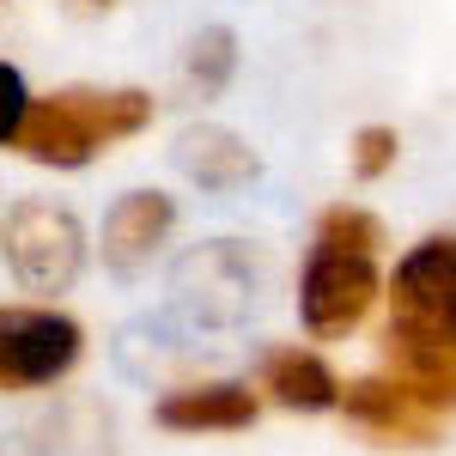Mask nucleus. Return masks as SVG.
I'll return each mask as SVG.
<instances>
[{
	"instance_id": "nucleus-10",
	"label": "nucleus",
	"mask_w": 456,
	"mask_h": 456,
	"mask_svg": "<svg viewBox=\"0 0 456 456\" xmlns=\"http://www.w3.org/2000/svg\"><path fill=\"white\" fill-rule=\"evenodd\" d=\"M256 389L268 395V402H281L292 414H329V408H341V378L329 371V359L311 347H274L262 353V371H256Z\"/></svg>"
},
{
	"instance_id": "nucleus-5",
	"label": "nucleus",
	"mask_w": 456,
	"mask_h": 456,
	"mask_svg": "<svg viewBox=\"0 0 456 456\" xmlns=\"http://www.w3.org/2000/svg\"><path fill=\"white\" fill-rule=\"evenodd\" d=\"M384 335L456 341V238H426L395 262Z\"/></svg>"
},
{
	"instance_id": "nucleus-2",
	"label": "nucleus",
	"mask_w": 456,
	"mask_h": 456,
	"mask_svg": "<svg viewBox=\"0 0 456 456\" xmlns=\"http://www.w3.org/2000/svg\"><path fill=\"white\" fill-rule=\"evenodd\" d=\"M86 225L68 201H49V195H25L12 201L0 219V256H6V274L19 281V292L31 298H61L73 292V281L86 274Z\"/></svg>"
},
{
	"instance_id": "nucleus-13",
	"label": "nucleus",
	"mask_w": 456,
	"mask_h": 456,
	"mask_svg": "<svg viewBox=\"0 0 456 456\" xmlns=\"http://www.w3.org/2000/svg\"><path fill=\"white\" fill-rule=\"evenodd\" d=\"M232 68H238V37L225 31V25H213V31H201L195 43H189L183 79H189V86H201V92H219V86L232 79Z\"/></svg>"
},
{
	"instance_id": "nucleus-9",
	"label": "nucleus",
	"mask_w": 456,
	"mask_h": 456,
	"mask_svg": "<svg viewBox=\"0 0 456 456\" xmlns=\"http://www.w3.org/2000/svg\"><path fill=\"white\" fill-rule=\"evenodd\" d=\"M256 414H262V402H256L249 384H189V389H171L152 408V420L165 426V432H183V438L244 432V426H256Z\"/></svg>"
},
{
	"instance_id": "nucleus-1",
	"label": "nucleus",
	"mask_w": 456,
	"mask_h": 456,
	"mask_svg": "<svg viewBox=\"0 0 456 456\" xmlns=\"http://www.w3.org/2000/svg\"><path fill=\"white\" fill-rule=\"evenodd\" d=\"M146 128H152V92H141V86H68V92L31 98L19 134H12V152L31 165H49V171H79L98 152L134 141Z\"/></svg>"
},
{
	"instance_id": "nucleus-7",
	"label": "nucleus",
	"mask_w": 456,
	"mask_h": 456,
	"mask_svg": "<svg viewBox=\"0 0 456 456\" xmlns=\"http://www.w3.org/2000/svg\"><path fill=\"white\" fill-rule=\"evenodd\" d=\"M341 414H347L359 432H371V438H384V444H432L438 438V408L432 402H420L414 389L402 384V378H389V371H378V378H353L347 389H341Z\"/></svg>"
},
{
	"instance_id": "nucleus-11",
	"label": "nucleus",
	"mask_w": 456,
	"mask_h": 456,
	"mask_svg": "<svg viewBox=\"0 0 456 456\" xmlns=\"http://www.w3.org/2000/svg\"><path fill=\"white\" fill-rule=\"evenodd\" d=\"M176 165H183L189 183H201L208 195H232V189L256 183V171H262L244 134H232V128H219V122L183 128V134H176Z\"/></svg>"
},
{
	"instance_id": "nucleus-12",
	"label": "nucleus",
	"mask_w": 456,
	"mask_h": 456,
	"mask_svg": "<svg viewBox=\"0 0 456 456\" xmlns=\"http://www.w3.org/2000/svg\"><path fill=\"white\" fill-rule=\"evenodd\" d=\"M316 244L353 249V256H378L384 249V219L353 208V201H335V208H322V219H316Z\"/></svg>"
},
{
	"instance_id": "nucleus-8",
	"label": "nucleus",
	"mask_w": 456,
	"mask_h": 456,
	"mask_svg": "<svg viewBox=\"0 0 456 456\" xmlns=\"http://www.w3.org/2000/svg\"><path fill=\"white\" fill-rule=\"evenodd\" d=\"M176 232V201L171 195H159V189H128L116 208L104 213V268L110 274H141L146 262L159 256V249L171 244Z\"/></svg>"
},
{
	"instance_id": "nucleus-6",
	"label": "nucleus",
	"mask_w": 456,
	"mask_h": 456,
	"mask_svg": "<svg viewBox=\"0 0 456 456\" xmlns=\"http://www.w3.org/2000/svg\"><path fill=\"white\" fill-rule=\"evenodd\" d=\"M171 292L183 311H195L201 322H244L249 305H256V262H249L244 244L219 238V244H201L176 262Z\"/></svg>"
},
{
	"instance_id": "nucleus-15",
	"label": "nucleus",
	"mask_w": 456,
	"mask_h": 456,
	"mask_svg": "<svg viewBox=\"0 0 456 456\" xmlns=\"http://www.w3.org/2000/svg\"><path fill=\"white\" fill-rule=\"evenodd\" d=\"M25 110H31L25 79H19V68H12V61H0V146H12L19 122H25Z\"/></svg>"
},
{
	"instance_id": "nucleus-4",
	"label": "nucleus",
	"mask_w": 456,
	"mask_h": 456,
	"mask_svg": "<svg viewBox=\"0 0 456 456\" xmlns=\"http://www.w3.org/2000/svg\"><path fill=\"white\" fill-rule=\"evenodd\" d=\"M378 292H384L378 256L311 244L305 274H298V316H305V329H311L316 341H341V335H353V329L371 316Z\"/></svg>"
},
{
	"instance_id": "nucleus-3",
	"label": "nucleus",
	"mask_w": 456,
	"mask_h": 456,
	"mask_svg": "<svg viewBox=\"0 0 456 456\" xmlns=\"http://www.w3.org/2000/svg\"><path fill=\"white\" fill-rule=\"evenodd\" d=\"M79 359H86V329L68 311H55L43 298L0 305V395L61 384Z\"/></svg>"
},
{
	"instance_id": "nucleus-14",
	"label": "nucleus",
	"mask_w": 456,
	"mask_h": 456,
	"mask_svg": "<svg viewBox=\"0 0 456 456\" xmlns=\"http://www.w3.org/2000/svg\"><path fill=\"white\" fill-rule=\"evenodd\" d=\"M395 152H402V134H395L389 122L359 128V134H353V176H359V183H378V176H389V171H395Z\"/></svg>"
},
{
	"instance_id": "nucleus-16",
	"label": "nucleus",
	"mask_w": 456,
	"mask_h": 456,
	"mask_svg": "<svg viewBox=\"0 0 456 456\" xmlns=\"http://www.w3.org/2000/svg\"><path fill=\"white\" fill-rule=\"evenodd\" d=\"M79 12H104V6H116V0H73Z\"/></svg>"
}]
</instances>
